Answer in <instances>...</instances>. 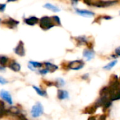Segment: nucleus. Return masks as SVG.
Masks as SVG:
<instances>
[{
    "label": "nucleus",
    "instance_id": "f257e3e1",
    "mask_svg": "<svg viewBox=\"0 0 120 120\" xmlns=\"http://www.w3.org/2000/svg\"><path fill=\"white\" fill-rule=\"evenodd\" d=\"M39 25H40V27L43 30H48L51 29L52 28H54V26H56V23H54L52 17L47 16H42L40 19Z\"/></svg>",
    "mask_w": 120,
    "mask_h": 120
},
{
    "label": "nucleus",
    "instance_id": "f03ea898",
    "mask_svg": "<svg viewBox=\"0 0 120 120\" xmlns=\"http://www.w3.org/2000/svg\"><path fill=\"white\" fill-rule=\"evenodd\" d=\"M118 2V0H93L92 7L97 8H107L115 5Z\"/></svg>",
    "mask_w": 120,
    "mask_h": 120
},
{
    "label": "nucleus",
    "instance_id": "7ed1b4c3",
    "mask_svg": "<svg viewBox=\"0 0 120 120\" xmlns=\"http://www.w3.org/2000/svg\"><path fill=\"white\" fill-rule=\"evenodd\" d=\"M85 66V63L82 59H76L73 61L69 62L67 64V68L69 70H74L79 71L83 68Z\"/></svg>",
    "mask_w": 120,
    "mask_h": 120
},
{
    "label": "nucleus",
    "instance_id": "20e7f679",
    "mask_svg": "<svg viewBox=\"0 0 120 120\" xmlns=\"http://www.w3.org/2000/svg\"><path fill=\"white\" fill-rule=\"evenodd\" d=\"M74 40L76 41L77 46L86 45L88 47H93V45L91 44V42L90 41L89 38L86 35H81V36L75 37Z\"/></svg>",
    "mask_w": 120,
    "mask_h": 120
},
{
    "label": "nucleus",
    "instance_id": "39448f33",
    "mask_svg": "<svg viewBox=\"0 0 120 120\" xmlns=\"http://www.w3.org/2000/svg\"><path fill=\"white\" fill-rule=\"evenodd\" d=\"M44 113L43 106L40 102H37L34 105L31 109V115L34 118H38L40 116Z\"/></svg>",
    "mask_w": 120,
    "mask_h": 120
},
{
    "label": "nucleus",
    "instance_id": "423d86ee",
    "mask_svg": "<svg viewBox=\"0 0 120 120\" xmlns=\"http://www.w3.org/2000/svg\"><path fill=\"white\" fill-rule=\"evenodd\" d=\"M95 51L93 49V47H87L83 50V56L87 60V61H90L95 57Z\"/></svg>",
    "mask_w": 120,
    "mask_h": 120
},
{
    "label": "nucleus",
    "instance_id": "0eeeda50",
    "mask_svg": "<svg viewBox=\"0 0 120 120\" xmlns=\"http://www.w3.org/2000/svg\"><path fill=\"white\" fill-rule=\"evenodd\" d=\"M14 52L21 56H23L25 55L26 52H25V48H24V44L22 41H20L18 45L14 48Z\"/></svg>",
    "mask_w": 120,
    "mask_h": 120
},
{
    "label": "nucleus",
    "instance_id": "6e6552de",
    "mask_svg": "<svg viewBox=\"0 0 120 120\" xmlns=\"http://www.w3.org/2000/svg\"><path fill=\"white\" fill-rule=\"evenodd\" d=\"M76 13L81 16L83 17H92L94 16L95 15V14L91 11H88V10H85V9H76Z\"/></svg>",
    "mask_w": 120,
    "mask_h": 120
},
{
    "label": "nucleus",
    "instance_id": "1a4fd4ad",
    "mask_svg": "<svg viewBox=\"0 0 120 120\" xmlns=\"http://www.w3.org/2000/svg\"><path fill=\"white\" fill-rule=\"evenodd\" d=\"M4 23L9 28H11V29H14L19 24V22L16 20H14L11 18H9L7 20H5L4 21Z\"/></svg>",
    "mask_w": 120,
    "mask_h": 120
},
{
    "label": "nucleus",
    "instance_id": "9d476101",
    "mask_svg": "<svg viewBox=\"0 0 120 120\" xmlns=\"http://www.w3.org/2000/svg\"><path fill=\"white\" fill-rule=\"evenodd\" d=\"M0 96L2 97V99H4L5 101H7L9 104L11 105L13 103L11 95H10V93L9 92L2 90H1V92H0Z\"/></svg>",
    "mask_w": 120,
    "mask_h": 120
},
{
    "label": "nucleus",
    "instance_id": "9b49d317",
    "mask_svg": "<svg viewBox=\"0 0 120 120\" xmlns=\"http://www.w3.org/2000/svg\"><path fill=\"white\" fill-rule=\"evenodd\" d=\"M69 98V94L68 91L65 90L59 89L57 90V98L60 100H64Z\"/></svg>",
    "mask_w": 120,
    "mask_h": 120
},
{
    "label": "nucleus",
    "instance_id": "f8f14e48",
    "mask_svg": "<svg viewBox=\"0 0 120 120\" xmlns=\"http://www.w3.org/2000/svg\"><path fill=\"white\" fill-rule=\"evenodd\" d=\"M39 21H40V19L36 16H30L28 18L24 19L25 23H26L27 25L30 26H33L36 25L38 23H39Z\"/></svg>",
    "mask_w": 120,
    "mask_h": 120
},
{
    "label": "nucleus",
    "instance_id": "ddd939ff",
    "mask_svg": "<svg viewBox=\"0 0 120 120\" xmlns=\"http://www.w3.org/2000/svg\"><path fill=\"white\" fill-rule=\"evenodd\" d=\"M44 65L45 66V68L49 70V72H54L59 69V67L54 64H52L49 62H46L44 63Z\"/></svg>",
    "mask_w": 120,
    "mask_h": 120
},
{
    "label": "nucleus",
    "instance_id": "4468645a",
    "mask_svg": "<svg viewBox=\"0 0 120 120\" xmlns=\"http://www.w3.org/2000/svg\"><path fill=\"white\" fill-rule=\"evenodd\" d=\"M43 7L45 8V9H48V10H49V11H52L53 12H55V13L60 11V9L57 7H56V6H54V5H53L52 4H49V3L45 4L43 6Z\"/></svg>",
    "mask_w": 120,
    "mask_h": 120
},
{
    "label": "nucleus",
    "instance_id": "2eb2a0df",
    "mask_svg": "<svg viewBox=\"0 0 120 120\" xmlns=\"http://www.w3.org/2000/svg\"><path fill=\"white\" fill-rule=\"evenodd\" d=\"M21 112H20V110L16 107H10L8 110H7V114H12L14 116H18L19 114H21Z\"/></svg>",
    "mask_w": 120,
    "mask_h": 120
},
{
    "label": "nucleus",
    "instance_id": "dca6fc26",
    "mask_svg": "<svg viewBox=\"0 0 120 120\" xmlns=\"http://www.w3.org/2000/svg\"><path fill=\"white\" fill-rule=\"evenodd\" d=\"M9 68L14 71H19L21 70V65L16 62H12L9 64Z\"/></svg>",
    "mask_w": 120,
    "mask_h": 120
},
{
    "label": "nucleus",
    "instance_id": "f3484780",
    "mask_svg": "<svg viewBox=\"0 0 120 120\" xmlns=\"http://www.w3.org/2000/svg\"><path fill=\"white\" fill-rule=\"evenodd\" d=\"M29 64H30V66H29L30 68H35V69H40L44 65V64H42L41 62H34V61L29 62Z\"/></svg>",
    "mask_w": 120,
    "mask_h": 120
},
{
    "label": "nucleus",
    "instance_id": "a211bd4d",
    "mask_svg": "<svg viewBox=\"0 0 120 120\" xmlns=\"http://www.w3.org/2000/svg\"><path fill=\"white\" fill-rule=\"evenodd\" d=\"M33 89L36 91V93H37L39 95L42 96V97H46V96H47V92H46L45 90H42V88H39V87H37V86H33Z\"/></svg>",
    "mask_w": 120,
    "mask_h": 120
},
{
    "label": "nucleus",
    "instance_id": "6ab92c4d",
    "mask_svg": "<svg viewBox=\"0 0 120 120\" xmlns=\"http://www.w3.org/2000/svg\"><path fill=\"white\" fill-rule=\"evenodd\" d=\"M116 64H117V60L116 59H114V60H113V61L110 62L109 63H108L107 65H105L103 67V69L105 70H111Z\"/></svg>",
    "mask_w": 120,
    "mask_h": 120
},
{
    "label": "nucleus",
    "instance_id": "aec40b11",
    "mask_svg": "<svg viewBox=\"0 0 120 120\" xmlns=\"http://www.w3.org/2000/svg\"><path fill=\"white\" fill-rule=\"evenodd\" d=\"M54 83H55V86L58 87V88H60V87H62L65 85L66 82L65 81L62 79V78H58L55 80L54 81Z\"/></svg>",
    "mask_w": 120,
    "mask_h": 120
},
{
    "label": "nucleus",
    "instance_id": "412c9836",
    "mask_svg": "<svg viewBox=\"0 0 120 120\" xmlns=\"http://www.w3.org/2000/svg\"><path fill=\"white\" fill-rule=\"evenodd\" d=\"M7 114V110L5 109V105L2 101H0V118L2 117Z\"/></svg>",
    "mask_w": 120,
    "mask_h": 120
},
{
    "label": "nucleus",
    "instance_id": "4be33fe9",
    "mask_svg": "<svg viewBox=\"0 0 120 120\" xmlns=\"http://www.w3.org/2000/svg\"><path fill=\"white\" fill-rule=\"evenodd\" d=\"M9 61V59L6 56H0V65L4 66Z\"/></svg>",
    "mask_w": 120,
    "mask_h": 120
},
{
    "label": "nucleus",
    "instance_id": "5701e85b",
    "mask_svg": "<svg viewBox=\"0 0 120 120\" xmlns=\"http://www.w3.org/2000/svg\"><path fill=\"white\" fill-rule=\"evenodd\" d=\"M54 23H56V26H62V23H61V19H60V18L58 16H52Z\"/></svg>",
    "mask_w": 120,
    "mask_h": 120
},
{
    "label": "nucleus",
    "instance_id": "b1692460",
    "mask_svg": "<svg viewBox=\"0 0 120 120\" xmlns=\"http://www.w3.org/2000/svg\"><path fill=\"white\" fill-rule=\"evenodd\" d=\"M49 71V70L47 69H46V68H45V69H40L39 71H38V73L40 74H42V75H46L47 74H48Z\"/></svg>",
    "mask_w": 120,
    "mask_h": 120
},
{
    "label": "nucleus",
    "instance_id": "393cba45",
    "mask_svg": "<svg viewBox=\"0 0 120 120\" xmlns=\"http://www.w3.org/2000/svg\"><path fill=\"white\" fill-rule=\"evenodd\" d=\"M17 117H18V119H19V120H28L27 118H26L22 113L19 114L17 116Z\"/></svg>",
    "mask_w": 120,
    "mask_h": 120
},
{
    "label": "nucleus",
    "instance_id": "a878e982",
    "mask_svg": "<svg viewBox=\"0 0 120 120\" xmlns=\"http://www.w3.org/2000/svg\"><path fill=\"white\" fill-rule=\"evenodd\" d=\"M6 4H0V12H3L4 11L5 9H6Z\"/></svg>",
    "mask_w": 120,
    "mask_h": 120
},
{
    "label": "nucleus",
    "instance_id": "bb28decb",
    "mask_svg": "<svg viewBox=\"0 0 120 120\" xmlns=\"http://www.w3.org/2000/svg\"><path fill=\"white\" fill-rule=\"evenodd\" d=\"M114 54L117 56H120V46L116 47L114 49Z\"/></svg>",
    "mask_w": 120,
    "mask_h": 120
},
{
    "label": "nucleus",
    "instance_id": "cd10ccee",
    "mask_svg": "<svg viewBox=\"0 0 120 120\" xmlns=\"http://www.w3.org/2000/svg\"><path fill=\"white\" fill-rule=\"evenodd\" d=\"M81 79L83 80H88L89 79V74H83L82 76H81Z\"/></svg>",
    "mask_w": 120,
    "mask_h": 120
},
{
    "label": "nucleus",
    "instance_id": "c85d7f7f",
    "mask_svg": "<svg viewBox=\"0 0 120 120\" xmlns=\"http://www.w3.org/2000/svg\"><path fill=\"white\" fill-rule=\"evenodd\" d=\"M7 81L4 79H3L2 77H1L0 76V83L1 84H5V83H7Z\"/></svg>",
    "mask_w": 120,
    "mask_h": 120
},
{
    "label": "nucleus",
    "instance_id": "c756f323",
    "mask_svg": "<svg viewBox=\"0 0 120 120\" xmlns=\"http://www.w3.org/2000/svg\"><path fill=\"white\" fill-rule=\"evenodd\" d=\"M79 0H71V4L73 6L74 5H77L78 4V2H79Z\"/></svg>",
    "mask_w": 120,
    "mask_h": 120
},
{
    "label": "nucleus",
    "instance_id": "7c9ffc66",
    "mask_svg": "<svg viewBox=\"0 0 120 120\" xmlns=\"http://www.w3.org/2000/svg\"><path fill=\"white\" fill-rule=\"evenodd\" d=\"M88 120H97V119H96V116H90V117L88 118Z\"/></svg>",
    "mask_w": 120,
    "mask_h": 120
},
{
    "label": "nucleus",
    "instance_id": "2f4dec72",
    "mask_svg": "<svg viewBox=\"0 0 120 120\" xmlns=\"http://www.w3.org/2000/svg\"><path fill=\"white\" fill-rule=\"evenodd\" d=\"M17 0H7V2H16Z\"/></svg>",
    "mask_w": 120,
    "mask_h": 120
},
{
    "label": "nucleus",
    "instance_id": "473e14b6",
    "mask_svg": "<svg viewBox=\"0 0 120 120\" xmlns=\"http://www.w3.org/2000/svg\"><path fill=\"white\" fill-rule=\"evenodd\" d=\"M1 22H2V19H0V23H1Z\"/></svg>",
    "mask_w": 120,
    "mask_h": 120
},
{
    "label": "nucleus",
    "instance_id": "72a5a7b5",
    "mask_svg": "<svg viewBox=\"0 0 120 120\" xmlns=\"http://www.w3.org/2000/svg\"><path fill=\"white\" fill-rule=\"evenodd\" d=\"M119 15H120V11H119Z\"/></svg>",
    "mask_w": 120,
    "mask_h": 120
},
{
    "label": "nucleus",
    "instance_id": "f704fd0d",
    "mask_svg": "<svg viewBox=\"0 0 120 120\" xmlns=\"http://www.w3.org/2000/svg\"><path fill=\"white\" fill-rule=\"evenodd\" d=\"M119 80H120V79H119Z\"/></svg>",
    "mask_w": 120,
    "mask_h": 120
}]
</instances>
